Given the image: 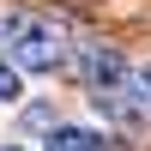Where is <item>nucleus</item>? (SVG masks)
<instances>
[{"mask_svg": "<svg viewBox=\"0 0 151 151\" xmlns=\"http://www.w3.org/2000/svg\"><path fill=\"white\" fill-rule=\"evenodd\" d=\"M0 42H6V55L18 60L24 73H55L67 67V24L48 18V12H0Z\"/></svg>", "mask_w": 151, "mask_h": 151, "instance_id": "1", "label": "nucleus"}, {"mask_svg": "<svg viewBox=\"0 0 151 151\" xmlns=\"http://www.w3.org/2000/svg\"><path fill=\"white\" fill-rule=\"evenodd\" d=\"M79 73H85V85H91V91L127 85V60H121L115 48H103V42H85V48H79Z\"/></svg>", "mask_w": 151, "mask_h": 151, "instance_id": "2", "label": "nucleus"}, {"mask_svg": "<svg viewBox=\"0 0 151 151\" xmlns=\"http://www.w3.org/2000/svg\"><path fill=\"white\" fill-rule=\"evenodd\" d=\"M42 151H109V133L85 127V121H55L48 139H42Z\"/></svg>", "mask_w": 151, "mask_h": 151, "instance_id": "3", "label": "nucleus"}, {"mask_svg": "<svg viewBox=\"0 0 151 151\" xmlns=\"http://www.w3.org/2000/svg\"><path fill=\"white\" fill-rule=\"evenodd\" d=\"M18 97H24V67L0 60V103H18Z\"/></svg>", "mask_w": 151, "mask_h": 151, "instance_id": "4", "label": "nucleus"}, {"mask_svg": "<svg viewBox=\"0 0 151 151\" xmlns=\"http://www.w3.org/2000/svg\"><path fill=\"white\" fill-rule=\"evenodd\" d=\"M133 79H139V85H145V91H151V60H145V67H139V73H133Z\"/></svg>", "mask_w": 151, "mask_h": 151, "instance_id": "5", "label": "nucleus"}, {"mask_svg": "<svg viewBox=\"0 0 151 151\" xmlns=\"http://www.w3.org/2000/svg\"><path fill=\"white\" fill-rule=\"evenodd\" d=\"M0 151H24V145H0Z\"/></svg>", "mask_w": 151, "mask_h": 151, "instance_id": "6", "label": "nucleus"}]
</instances>
